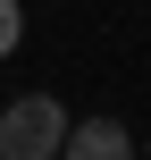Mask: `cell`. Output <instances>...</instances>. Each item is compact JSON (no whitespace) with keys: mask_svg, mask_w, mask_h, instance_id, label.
<instances>
[{"mask_svg":"<svg viewBox=\"0 0 151 160\" xmlns=\"http://www.w3.org/2000/svg\"><path fill=\"white\" fill-rule=\"evenodd\" d=\"M59 135H67V110L50 93H25L0 110V160H59Z\"/></svg>","mask_w":151,"mask_h":160,"instance_id":"6da1fadb","label":"cell"},{"mask_svg":"<svg viewBox=\"0 0 151 160\" xmlns=\"http://www.w3.org/2000/svg\"><path fill=\"white\" fill-rule=\"evenodd\" d=\"M59 160H134V135L118 127V118H67V135H59Z\"/></svg>","mask_w":151,"mask_h":160,"instance_id":"7a4b0ae2","label":"cell"},{"mask_svg":"<svg viewBox=\"0 0 151 160\" xmlns=\"http://www.w3.org/2000/svg\"><path fill=\"white\" fill-rule=\"evenodd\" d=\"M17 42H25V8H17V0H0V59H8Z\"/></svg>","mask_w":151,"mask_h":160,"instance_id":"3957f363","label":"cell"}]
</instances>
